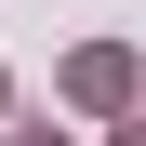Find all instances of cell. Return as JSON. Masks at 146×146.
<instances>
[{
  "label": "cell",
  "mask_w": 146,
  "mask_h": 146,
  "mask_svg": "<svg viewBox=\"0 0 146 146\" xmlns=\"http://www.w3.org/2000/svg\"><path fill=\"white\" fill-rule=\"evenodd\" d=\"M66 93H80V106H119V93H133V53H80Z\"/></svg>",
  "instance_id": "cell-1"
},
{
  "label": "cell",
  "mask_w": 146,
  "mask_h": 146,
  "mask_svg": "<svg viewBox=\"0 0 146 146\" xmlns=\"http://www.w3.org/2000/svg\"><path fill=\"white\" fill-rule=\"evenodd\" d=\"M13 146H66V133H13Z\"/></svg>",
  "instance_id": "cell-2"
},
{
  "label": "cell",
  "mask_w": 146,
  "mask_h": 146,
  "mask_svg": "<svg viewBox=\"0 0 146 146\" xmlns=\"http://www.w3.org/2000/svg\"><path fill=\"white\" fill-rule=\"evenodd\" d=\"M119 146H146V119H133V133H119Z\"/></svg>",
  "instance_id": "cell-3"
}]
</instances>
